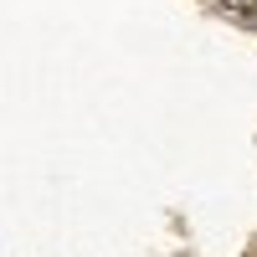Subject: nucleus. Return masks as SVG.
Instances as JSON below:
<instances>
[{
    "mask_svg": "<svg viewBox=\"0 0 257 257\" xmlns=\"http://www.w3.org/2000/svg\"><path fill=\"white\" fill-rule=\"evenodd\" d=\"M231 16H237L242 21V26H257V0H231V6H226Z\"/></svg>",
    "mask_w": 257,
    "mask_h": 257,
    "instance_id": "obj_1",
    "label": "nucleus"
}]
</instances>
